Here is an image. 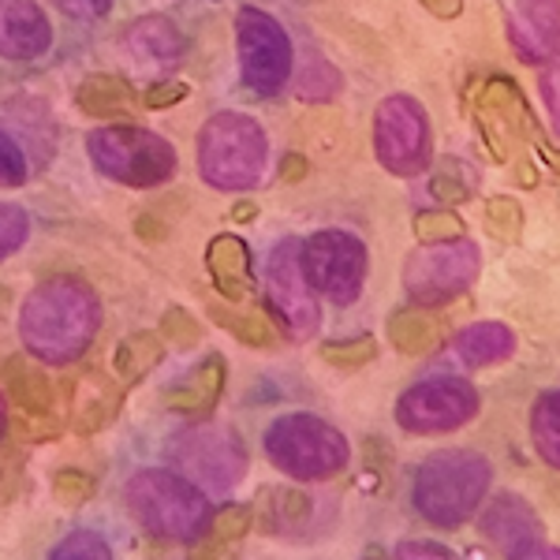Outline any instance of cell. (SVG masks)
<instances>
[{
	"label": "cell",
	"mask_w": 560,
	"mask_h": 560,
	"mask_svg": "<svg viewBox=\"0 0 560 560\" xmlns=\"http://www.w3.org/2000/svg\"><path fill=\"white\" fill-rule=\"evenodd\" d=\"M102 329V300L83 277H49L20 306V340L45 366H71L86 355Z\"/></svg>",
	"instance_id": "1"
},
{
	"label": "cell",
	"mask_w": 560,
	"mask_h": 560,
	"mask_svg": "<svg viewBox=\"0 0 560 560\" xmlns=\"http://www.w3.org/2000/svg\"><path fill=\"white\" fill-rule=\"evenodd\" d=\"M493 482V467L471 448H445L419 464L411 482V504L433 527L456 530L482 509L486 490Z\"/></svg>",
	"instance_id": "2"
},
{
	"label": "cell",
	"mask_w": 560,
	"mask_h": 560,
	"mask_svg": "<svg viewBox=\"0 0 560 560\" xmlns=\"http://www.w3.org/2000/svg\"><path fill=\"white\" fill-rule=\"evenodd\" d=\"M128 512L150 535L168 541H198L210 527V497L191 478L168 467H142L128 478L124 490Z\"/></svg>",
	"instance_id": "3"
},
{
	"label": "cell",
	"mask_w": 560,
	"mask_h": 560,
	"mask_svg": "<svg viewBox=\"0 0 560 560\" xmlns=\"http://www.w3.org/2000/svg\"><path fill=\"white\" fill-rule=\"evenodd\" d=\"M198 176L217 191H250L266 176L269 139L247 113H213L198 131Z\"/></svg>",
	"instance_id": "4"
},
{
	"label": "cell",
	"mask_w": 560,
	"mask_h": 560,
	"mask_svg": "<svg viewBox=\"0 0 560 560\" xmlns=\"http://www.w3.org/2000/svg\"><path fill=\"white\" fill-rule=\"evenodd\" d=\"M266 456L277 471H284L295 482H325V478H337L348 467L351 445L332 422H325L322 415L292 411L280 415L269 422L266 438Z\"/></svg>",
	"instance_id": "5"
},
{
	"label": "cell",
	"mask_w": 560,
	"mask_h": 560,
	"mask_svg": "<svg viewBox=\"0 0 560 560\" xmlns=\"http://www.w3.org/2000/svg\"><path fill=\"white\" fill-rule=\"evenodd\" d=\"M90 165L105 179L135 191H150L176 176V147L158 131H147L139 124H108L86 135Z\"/></svg>",
	"instance_id": "6"
},
{
	"label": "cell",
	"mask_w": 560,
	"mask_h": 560,
	"mask_svg": "<svg viewBox=\"0 0 560 560\" xmlns=\"http://www.w3.org/2000/svg\"><path fill=\"white\" fill-rule=\"evenodd\" d=\"M374 158L385 173L411 179L422 176L433 161L430 116L419 97L388 94L374 108Z\"/></svg>",
	"instance_id": "7"
},
{
	"label": "cell",
	"mask_w": 560,
	"mask_h": 560,
	"mask_svg": "<svg viewBox=\"0 0 560 560\" xmlns=\"http://www.w3.org/2000/svg\"><path fill=\"white\" fill-rule=\"evenodd\" d=\"M300 269L311 292L337 306H351L366 284V243L348 229H322L300 243Z\"/></svg>",
	"instance_id": "8"
},
{
	"label": "cell",
	"mask_w": 560,
	"mask_h": 560,
	"mask_svg": "<svg viewBox=\"0 0 560 560\" xmlns=\"http://www.w3.org/2000/svg\"><path fill=\"white\" fill-rule=\"evenodd\" d=\"M168 459L179 467V475L191 478L198 490H232L247 475V445L236 430L217 427V422H198L168 438Z\"/></svg>",
	"instance_id": "9"
},
{
	"label": "cell",
	"mask_w": 560,
	"mask_h": 560,
	"mask_svg": "<svg viewBox=\"0 0 560 560\" xmlns=\"http://www.w3.org/2000/svg\"><path fill=\"white\" fill-rule=\"evenodd\" d=\"M482 250L467 236L445 243H422L404 261V292L415 306H445L475 284Z\"/></svg>",
	"instance_id": "10"
},
{
	"label": "cell",
	"mask_w": 560,
	"mask_h": 560,
	"mask_svg": "<svg viewBox=\"0 0 560 560\" xmlns=\"http://www.w3.org/2000/svg\"><path fill=\"white\" fill-rule=\"evenodd\" d=\"M236 52L240 75L247 90L273 102L284 94L288 79L295 71V49L288 31L261 8H240L236 12Z\"/></svg>",
	"instance_id": "11"
},
{
	"label": "cell",
	"mask_w": 560,
	"mask_h": 560,
	"mask_svg": "<svg viewBox=\"0 0 560 560\" xmlns=\"http://www.w3.org/2000/svg\"><path fill=\"white\" fill-rule=\"evenodd\" d=\"M482 400L478 388L467 377L433 374L427 382H415L408 393L396 400V427L430 438V433H453L475 419Z\"/></svg>",
	"instance_id": "12"
},
{
	"label": "cell",
	"mask_w": 560,
	"mask_h": 560,
	"mask_svg": "<svg viewBox=\"0 0 560 560\" xmlns=\"http://www.w3.org/2000/svg\"><path fill=\"white\" fill-rule=\"evenodd\" d=\"M266 306L288 340H306L322 329V311L300 269V240L273 243L266 258Z\"/></svg>",
	"instance_id": "13"
},
{
	"label": "cell",
	"mask_w": 560,
	"mask_h": 560,
	"mask_svg": "<svg viewBox=\"0 0 560 560\" xmlns=\"http://www.w3.org/2000/svg\"><path fill=\"white\" fill-rule=\"evenodd\" d=\"M478 527H482V535L493 541L501 557H512V560H553L557 557V549L546 541V527H541L538 512L516 493L493 497V501L486 504Z\"/></svg>",
	"instance_id": "14"
},
{
	"label": "cell",
	"mask_w": 560,
	"mask_h": 560,
	"mask_svg": "<svg viewBox=\"0 0 560 560\" xmlns=\"http://www.w3.org/2000/svg\"><path fill=\"white\" fill-rule=\"evenodd\" d=\"M52 49V23L38 0H0V57L38 60Z\"/></svg>",
	"instance_id": "15"
},
{
	"label": "cell",
	"mask_w": 560,
	"mask_h": 560,
	"mask_svg": "<svg viewBox=\"0 0 560 560\" xmlns=\"http://www.w3.org/2000/svg\"><path fill=\"white\" fill-rule=\"evenodd\" d=\"M120 382L105 374V370H79L68 382V422L75 433H97L120 411Z\"/></svg>",
	"instance_id": "16"
},
{
	"label": "cell",
	"mask_w": 560,
	"mask_h": 560,
	"mask_svg": "<svg viewBox=\"0 0 560 560\" xmlns=\"http://www.w3.org/2000/svg\"><path fill=\"white\" fill-rule=\"evenodd\" d=\"M557 0H516V12L509 20V42L523 65H549L557 57Z\"/></svg>",
	"instance_id": "17"
},
{
	"label": "cell",
	"mask_w": 560,
	"mask_h": 560,
	"mask_svg": "<svg viewBox=\"0 0 560 560\" xmlns=\"http://www.w3.org/2000/svg\"><path fill=\"white\" fill-rule=\"evenodd\" d=\"M224 377H229V363H224L221 351H210L191 374H184L165 388V408L173 415H184V419H206L221 400Z\"/></svg>",
	"instance_id": "18"
},
{
	"label": "cell",
	"mask_w": 560,
	"mask_h": 560,
	"mask_svg": "<svg viewBox=\"0 0 560 560\" xmlns=\"http://www.w3.org/2000/svg\"><path fill=\"white\" fill-rule=\"evenodd\" d=\"M206 269L217 288V295H224L229 303H247L255 277H250V247L232 232H221L206 243Z\"/></svg>",
	"instance_id": "19"
},
{
	"label": "cell",
	"mask_w": 560,
	"mask_h": 560,
	"mask_svg": "<svg viewBox=\"0 0 560 560\" xmlns=\"http://www.w3.org/2000/svg\"><path fill=\"white\" fill-rule=\"evenodd\" d=\"M311 497L303 490H288V486H266L258 501L250 504V520L266 535H295L311 523Z\"/></svg>",
	"instance_id": "20"
},
{
	"label": "cell",
	"mask_w": 560,
	"mask_h": 560,
	"mask_svg": "<svg viewBox=\"0 0 560 560\" xmlns=\"http://www.w3.org/2000/svg\"><path fill=\"white\" fill-rule=\"evenodd\" d=\"M448 325L433 306H404V311L388 314V340L404 355H430L445 345Z\"/></svg>",
	"instance_id": "21"
},
{
	"label": "cell",
	"mask_w": 560,
	"mask_h": 560,
	"mask_svg": "<svg viewBox=\"0 0 560 560\" xmlns=\"http://www.w3.org/2000/svg\"><path fill=\"white\" fill-rule=\"evenodd\" d=\"M128 49L139 65H176L187 52V38L168 15H142L128 31Z\"/></svg>",
	"instance_id": "22"
},
{
	"label": "cell",
	"mask_w": 560,
	"mask_h": 560,
	"mask_svg": "<svg viewBox=\"0 0 560 560\" xmlns=\"http://www.w3.org/2000/svg\"><path fill=\"white\" fill-rule=\"evenodd\" d=\"M4 377H8V393L20 408L38 419L42 427L57 430V396H52V382L42 374L38 366H31L23 355H12L4 363Z\"/></svg>",
	"instance_id": "23"
},
{
	"label": "cell",
	"mask_w": 560,
	"mask_h": 560,
	"mask_svg": "<svg viewBox=\"0 0 560 560\" xmlns=\"http://www.w3.org/2000/svg\"><path fill=\"white\" fill-rule=\"evenodd\" d=\"M456 355L467 366H497L516 355V332L504 322H475L456 332Z\"/></svg>",
	"instance_id": "24"
},
{
	"label": "cell",
	"mask_w": 560,
	"mask_h": 560,
	"mask_svg": "<svg viewBox=\"0 0 560 560\" xmlns=\"http://www.w3.org/2000/svg\"><path fill=\"white\" fill-rule=\"evenodd\" d=\"M75 102L86 116H94V120H124L135 108V90L128 79L97 71V75H86L83 83H79Z\"/></svg>",
	"instance_id": "25"
},
{
	"label": "cell",
	"mask_w": 560,
	"mask_h": 560,
	"mask_svg": "<svg viewBox=\"0 0 560 560\" xmlns=\"http://www.w3.org/2000/svg\"><path fill=\"white\" fill-rule=\"evenodd\" d=\"M161 355H165V340H161V332H153V329L135 332V337L124 340V345L116 348V355H113L116 382H120V385H139L142 377H147L150 370L161 363Z\"/></svg>",
	"instance_id": "26"
},
{
	"label": "cell",
	"mask_w": 560,
	"mask_h": 560,
	"mask_svg": "<svg viewBox=\"0 0 560 560\" xmlns=\"http://www.w3.org/2000/svg\"><path fill=\"white\" fill-rule=\"evenodd\" d=\"M560 393L557 388H546L538 393L535 408H530V438H535L538 456L546 459L549 467H560Z\"/></svg>",
	"instance_id": "27"
},
{
	"label": "cell",
	"mask_w": 560,
	"mask_h": 560,
	"mask_svg": "<svg viewBox=\"0 0 560 560\" xmlns=\"http://www.w3.org/2000/svg\"><path fill=\"white\" fill-rule=\"evenodd\" d=\"M210 314H213L217 325H224V329H229L236 340H243V345H250V348H273L277 332L269 329V322L258 318V314H236L232 306H210Z\"/></svg>",
	"instance_id": "28"
},
{
	"label": "cell",
	"mask_w": 560,
	"mask_h": 560,
	"mask_svg": "<svg viewBox=\"0 0 560 560\" xmlns=\"http://www.w3.org/2000/svg\"><path fill=\"white\" fill-rule=\"evenodd\" d=\"M486 232L501 243H520L523 236V206L509 195H497L486 202Z\"/></svg>",
	"instance_id": "29"
},
{
	"label": "cell",
	"mask_w": 560,
	"mask_h": 560,
	"mask_svg": "<svg viewBox=\"0 0 560 560\" xmlns=\"http://www.w3.org/2000/svg\"><path fill=\"white\" fill-rule=\"evenodd\" d=\"M433 195L441 198V202H464V198L475 195V173H467L464 161L448 158L438 165V173H433Z\"/></svg>",
	"instance_id": "30"
},
{
	"label": "cell",
	"mask_w": 560,
	"mask_h": 560,
	"mask_svg": "<svg viewBox=\"0 0 560 560\" xmlns=\"http://www.w3.org/2000/svg\"><path fill=\"white\" fill-rule=\"evenodd\" d=\"M52 560H113L108 541L97 530H71L49 549Z\"/></svg>",
	"instance_id": "31"
},
{
	"label": "cell",
	"mask_w": 560,
	"mask_h": 560,
	"mask_svg": "<svg viewBox=\"0 0 560 560\" xmlns=\"http://www.w3.org/2000/svg\"><path fill=\"white\" fill-rule=\"evenodd\" d=\"M322 359L329 366H340V370H359L366 366L370 359H377V340L370 337H351V340H329L322 345Z\"/></svg>",
	"instance_id": "32"
},
{
	"label": "cell",
	"mask_w": 560,
	"mask_h": 560,
	"mask_svg": "<svg viewBox=\"0 0 560 560\" xmlns=\"http://www.w3.org/2000/svg\"><path fill=\"white\" fill-rule=\"evenodd\" d=\"M415 240L419 243H445V240H456V236H467L464 232V221L453 213V210H422L415 217Z\"/></svg>",
	"instance_id": "33"
},
{
	"label": "cell",
	"mask_w": 560,
	"mask_h": 560,
	"mask_svg": "<svg viewBox=\"0 0 560 560\" xmlns=\"http://www.w3.org/2000/svg\"><path fill=\"white\" fill-rule=\"evenodd\" d=\"M340 90V71L322 57H311V68H303L300 97L303 102H329Z\"/></svg>",
	"instance_id": "34"
},
{
	"label": "cell",
	"mask_w": 560,
	"mask_h": 560,
	"mask_svg": "<svg viewBox=\"0 0 560 560\" xmlns=\"http://www.w3.org/2000/svg\"><path fill=\"white\" fill-rule=\"evenodd\" d=\"M31 240V213L15 202H0V261L12 258Z\"/></svg>",
	"instance_id": "35"
},
{
	"label": "cell",
	"mask_w": 560,
	"mask_h": 560,
	"mask_svg": "<svg viewBox=\"0 0 560 560\" xmlns=\"http://www.w3.org/2000/svg\"><path fill=\"white\" fill-rule=\"evenodd\" d=\"M255 527V520H250V509L247 504H224V509L210 512V527L217 541H224V546H232V541L247 538V530Z\"/></svg>",
	"instance_id": "36"
},
{
	"label": "cell",
	"mask_w": 560,
	"mask_h": 560,
	"mask_svg": "<svg viewBox=\"0 0 560 560\" xmlns=\"http://www.w3.org/2000/svg\"><path fill=\"white\" fill-rule=\"evenodd\" d=\"M94 490H97V482L86 471H79V467H65V471L52 475V497H57L60 504H68V509L86 504L90 497H94Z\"/></svg>",
	"instance_id": "37"
},
{
	"label": "cell",
	"mask_w": 560,
	"mask_h": 560,
	"mask_svg": "<svg viewBox=\"0 0 560 560\" xmlns=\"http://www.w3.org/2000/svg\"><path fill=\"white\" fill-rule=\"evenodd\" d=\"M158 332H161V340H168V345H176V348H195L198 340H202V325H198L184 306H168V311L161 314Z\"/></svg>",
	"instance_id": "38"
},
{
	"label": "cell",
	"mask_w": 560,
	"mask_h": 560,
	"mask_svg": "<svg viewBox=\"0 0 560 560\" xmlns=\"http://www.w3.org/2000/svg\"><path fill=\"white\" fill-rule=\"evenodd\" d=\"M26 176H31V165H26L20 142L0 128V187H23Z\"/></svg>",
	"instance_id": "39"
},
{
	"label": "cell",
	"mask_w": 560,
	"mask_h": 560,
	"mask_svg": "<svg viewBox=\"0 0 560 560\" xmlns=\"http://www.w3.org/2000/svg\"><path fill=\"white\" fill-rule=\"evenodd\" d=\"M184 97H191V86L179 83V79H168V83H158L147 90V97H142V105L150 108V113H161V108H173L179 105Z\"/></svg>",
	"instance_id": "40"
},
{
	"label": "cell",
	"mask_w": 560,
	"mask_h": 560,
	"mask_svg": "<svg viewBox=\"0 0 560 560\" xmlns=\"http://www.w3.org/2000/svg\"><path fill=\"white\" fill-rule=\"evenodd\" d=\"M68 20H102L113 8V0H52Z\"/></svg>",
	"instance_id": "41"
},
{
	"label": "cell",
	"mask_w": 560,
	"mask_h": 560,
	"mask_svg": "<svg viewBox=\"0 0 560 560\" xmlns=\"http://www.w3.org/2000/svg\"><path fill=\"white\" fill-rule=\"evenodd\" d=\"M396 557H404V560H419V557H427V560H448V557H453V549H445L441 541L411 538V541H400V546H396Z\"/></svg>",
	"instance_id": "42"
},
{
	"label": "cell",
	"mask_w": 560,
	"mask_h": 560,
	"mask_svg": "<svg viewBox=\"0 0 560 560\" xmlns=\"http://www.w3.org/2000/svg\"><path fill=\"white\" fill-rule=\"evenodd\" d=\"M557 79H560V71L557 65L549 60V68H546V75H541V97H546V105H549V124H560V102H557Z\"/></svg>",
	"instance_id": "43"
},
{
	"label": "cell",
	"mask_w": 560,
	"mask_h": 560,
	"mask_svg": "<svg viewBox=\"0 0 560 560\" xmlns=\"http://www.w3.org/2000/svg\"><path fill=\"white\" fill-rule=\"evenodd\" d=\"M306 173H311V165H306L303 153H288V158L280 161V168H277L280 184H300V179H306Z\"/></svg>",
	"instance_id": "44"
},
{
	"label": "cell",
	"mask_w": 560,
	"mask_h": 560,
	"mask_svg": "<svg viewBox=\"0 0 560 560\" xmlns=\"http://www.w3.org/2000/svg\"><path fill=\"white\" fill-rule=\"evenodd\" d=\"M422 8L433 15V20H456L464 12V0H419Z\"/></svg>",
	"instance_id": "45"
},
{
	"label": "cell",
	"mask_w": 560,
	"mask_h": 560,
	"mask_svg": "<svg viewBox=\"0 0 560 560\" xmlns=\"http://www.w3.org/2000/svg\"><path fill=\"white\" fill-rule=\"evenodd\" d=\"M139 236H147V240H165L168 236V229L161 221H153V213H142L139 217Z\"/></svg>",
	"instance_id": "46"
},
{
	"label": "cell",
	"mask_w": 560,
	"mask_h": 560,
	"mask_svg": "<svg viewBox=\"0 0 560 560\" xmlns=\"http://www.w3.org/2000/svg\"><path fill=\"white\" fill-rule=\"evenodd\" d=\"M258 217V206L255 202H240V206H232V221H240V224H250Z\"/></svg>",
	"instance_id": "47"
},
{
	"label": "cell",
	"mask_w": 560,
	"mask_h": 560,
	"mask_svg": "<svg viewBox=\"0 0 560 560\" xmlns=\"http://www.w3.org/2000/svg\"><path fill=\"white\" fill-rule=\"evenodd\" d=\"M4 433H8V400L0 393V441H4Z\"/></svg>",
	"instance_id": "48"
}]
</instances>
